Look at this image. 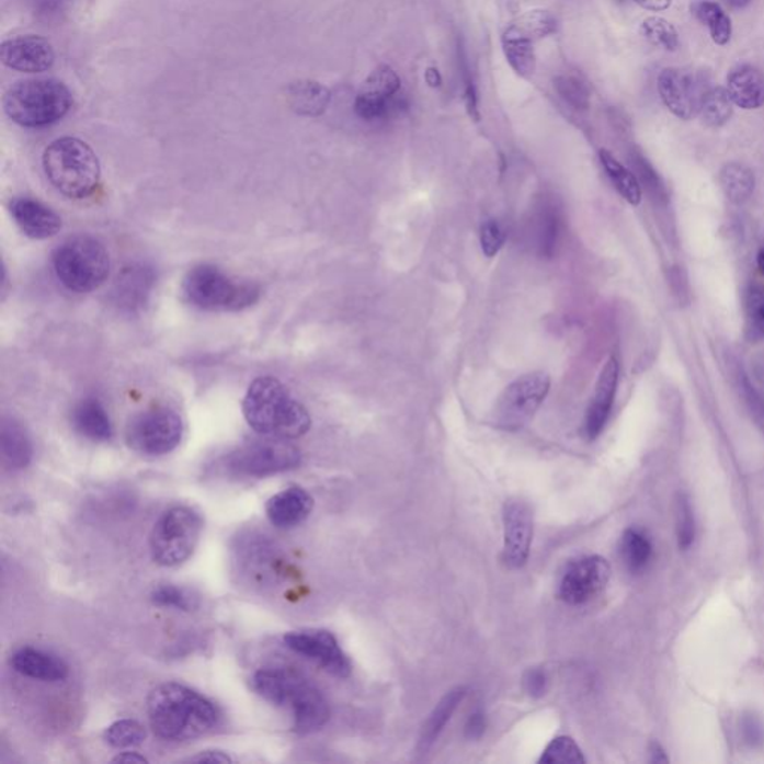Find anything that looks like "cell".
Here are the masks:
<instances>
[{
    "mask_svg": "<svg viewBox=\"0 0 764 764\" xmlns=\"http://www.w3.org/2000/svg\"><path fill=\"white\" fill-rule=\"evenodd\" d=\"M148 720L156 737L189 742L213 732L220 721L216 705L180 683L156 687L147 699Z\"/></svg>",
    "mask_w": 764,
    "mask_h": 764,
    "instance_id": "cell-1",
    "label": "cell"
},
{
    "mask_svg": "<svg viewBox=\"0 0 764 764\" xmlns=\"http://www.w3.org/2000/svg\"><path fill=\"white\" fill-rule=\"evenodd\" d=\"M248 425L264 437L297 440L311 429V415L280 379L260 377L242 402Z\"/></svg>",
    "mask_w": 764,
    "mask_h": 764,
    "instance_id": "cell-2",
    "label": "cell"
},
{
    "mask_svg": "<svg viewBox=\"0 0 764 764\" xmlns=\"http://www.w3.org/2000/svg\"><path fill=\"white\" fill-rule=\"evenodd\" d=\"M251 687L274 706H290L297 733L317 732L329 721L330 708L323 693L295 669H260L251 679Z\"/></svg>",
    "mask_w": 764,
    "mask_h": 764,
    "instance_id": "cell-3",
    "label": "cell"
},
{
    "mask_svg": "<svg viewBox=\"0 0 764 764\" xmlns=\"http://www.w3.org/2000/svg\"><path fill=\"white\" fill-rule=\"evenodd\" d=\"M45 175L69 199H87L101 184V163L84 140L64 136L53 140L43 155Z\"/></svg>",
    "mask_w": 764,
    "mask_h": 764,
    "instance_id": "cell-4",
    "label": "cell"
},
{
    "mask_svg": "<svg viewBox=\"0 0 764 764\" xmlns=\"http://www.w3.org/2000/svg\"><path fill=\"white\" fill-rule=\"evenodd\" d=\"M73 106L72 92L55 78L15 82L3 96V110L12 122L28 129L52 126Z\"/></svg>",
    "mask_w": 764,
    "mask_h": 764,
    "instance_id": "cell-5",
    "label": "cell"
},
{
    "mask_svg": "<svg viewBox=\"0 0 764 764\" xmlns=\"http://www.w3.org/2000/svg\"><path fill=\"white\" fill-rule=\"evenodd\" d=\"M53 267L61 286L76 293L98 290L109 280V250L90 235L66 239L53 255Z\"/></svg>",
    "mask_w": 764,
    "mask_h": 764,
    "instance_id": "cell-6",
    "label": "cell"
},
{
    "mask_svg": "<svg viewBox=\"0 0 764 764\" xmlns=\"http://www.w3.org/2000/svg\"><path fill=\"white\" fill-rule=\"evenodd\" d=\"M183 293L193 307L204 311H241L259 300L260 288L213 264H199L185 275Z\"/></svg>",
    "mask_w": 764,
    "mask_h": 764,
    "instance_id": "cell-7",
    "label": "cell"
},
{
    "mask_svg": "<svg viewBox=\"0 0 764 764\" xmlns=\"http://www.w3.org/2000/svg\"><path fill=\"white\" fill-rule=\"evenodd\" d=\"M204 522L189 506H173L155 523L150 535L152 560L163 568L185 563L199 545Z\"/></svg>",
    "mask_w": 764,
    "mask_h": 764,
    "instance_id": "cell-8",
    "label": "cell"
},
{
    "mask_svg": "<svg viewBox=\"0 0 764 764\" xmlns=\"http://www.w3.org/2000/svg\"><path fill=\"white\" fill-rule=\"evenodd\" d=\"M299 449L287 440L248 442L223 460V469L237 478H264L286 472L300 465Z\"/></svg>",
    "mask_w": 764,
    "mask_h": 764,
    "instance_id": "cell-9",
    "label": "cell"
},
{
    "mask_svg": "<svg viewBox=\"0 0 764 764\" xmlns=\"http://www.w3.org/2000/svg\"><path fill=\"white\" fill-rule=\"evenodd\" d=\"M232 552L239 575L250 584L274 588L286 573V557L280 545L263 533H241L235 539Z\"/></svg>",
    "mask_w": 764,
    "mask_h": 764,
    "instance_id": "cell-10",
    "label": "cell"
},
{
    "mask_svg": "<svg viewBox=\"0 0 764 764\" xmlns=\"http://www.w3.org/2000/svg\"><path fill=\"white\" fill-rule=\"evenodd\" d=\"M184 424L176 411L152 407L136 414L126 429L127 445L144 456H164L183 440Z\"/></svg>",
    "mask_w": 764,
    "mask_h": 764,
    "instance_id": "cell-11",
    "label": "cell"
},
{
    "mask_svg": "<svg viewBox=\"0 0 764 764\" xmlns=\"http://www.w3.org/2000/svg\"><path fill=\"white\" fill-rule=\"evenodd\" d=\"M551 388L544 372H532L511 383L495 402L493 423L502 431H518L538 412Z\"/></svg>",
    "mask_w": 764,
    "mask_h": 764,
    "instance_id": "cell-12",
    "label": "cell"
},
{
    "mask_svg": "<svg viewBox=\"0 0 764 764\" xmlns=\"http://www.w3.org/2000/svg\"><path fill=\"white\" fill-rule=\"evenodd\" d=\"M402 80L391 66L379 65L363 82L354 101V111L362 119L375 122L388 117L402 106L400 101Z\"/></svg>",
    "mask_w": 764,
    "mask_h": 764,
    "instance_id": "cell-13",
    "label": "cell"
},
{
    "mask_svg": "<svg viewBox=\"0 0 764 764\" xmlns=\"http://www.w3.org/2000/svg\"><path fill=\"white\" fill-rule=\"evenodd\" d=\"M611 566L601 556L581 557L566 566L559 585V596L568 605H584L598 596L608 585Z\"/></svg>",
    "mask_w": 764,
    "mask_h": 764,
    "instance_id": "cell-14",
    "label": "cell"
},
{
    "mask_svg": "<svg viewBox=\"0 0 764 764\" xmlns=\"http://www.w3.org/2000/svg\"><path fill=\"white\" fill-rule=\"evenodd\" d=\"M657 87L664 106L685 122L699 115L702 99L708 90L704 78L680 68L663 69Z\"/></svg>",
    "mask_w": 764,
    "mask_h": 764,
    "instance_id": "cell-15",
    "label": "cell"
},
{
    "mask_svg": "<svg viewBox=\"0 0 764 764\" xmlns=\"http://www.w3.org/2000/svg\"><path fill=\"white\" fill-rule=\"evenodd\" d=\"M284 643L288 650L320 664L333 676L338 679L350 676V659L330 631L317 629L290 631L284 636Z\"/></svg>",
    "mask_w": 764,
    "mask_h": 764,
    "instance_id": "cell-16",
    "label": "cell"
},
{
    "mask_svg": "<svg viewBox=\"0 0 764 764\" xmlns=\"http://www.w3.org/2000/svg\"><path fill=\"white\" fill-rule=\"evenodd\" d=\"M503 559L512 569H522L531 555L533 515L523 501H510L503 508Z\"/></svg>",
    "mask_w": 764,
    "mask_h": 764,
    "instance_id": "cell-17",
    "label": "cell"
},
{
    "mask_svg": "<svg viewBox=\"0 0 764 764\" xmlns=\"http://www.w3.org/2000/svg\"><path fill=\"white\" fill-rule=\"evenodd\" d=\"M2 64L16 72L41 73L52 69L56 52L48 39L38 35H23L3 41L0 48Z\"/></svg>",
    "mask_w": 764,
    "mask_h": 764,
    "instance_id": "cell-18",
    "label": "cell"
},
{
    "mask_svg": "<svg viewBox=\"0 0 764 764\" xmlns=\"http://www.w3.org/2000/svg\"><path fill=\"white\" fill-rule=\"evenodd\" d=\"M10 213L16 226L28 238L48 239L56 237L61 230L59 214L32 197H16L11 201Z\"/></svg>",
    "mask_w": 764,
    "mask_h": 764,
    "instance_id": "cell-19",
    "label": "cell"
},
{
    "mask_svg": "<svg viewBox=\"0 0 764 764\" xmlns=\"http://www.w3.org/2000/svg\"><path fill=\"white\" fill-rule=\"evenodd\" d=\"M618 386V362L611 357L598 375L594 398L585 415L584 431L590 441L596 440L605 429L613 411Z\"/></svg>",
    "mask_w": 764,
    "mask_h": 764,
    "instance_id": "cell-20",
    "label": "cell"
},
{
    "mask_svg": "<svg viewBox=\"0 0 764 764\" xmlns=\"http://www.w3.org/2000/svg\"><path fill=\"white\" fill-rule=\"evenodd\" d=\"M10 664L20 675L44 683H60L69 675L68 664L60 657L33 647L19 648L11 655Z\"/></svg>",
    "mask_w": 764,
    "mask_h": 764,
    "instance_id": "cell-21",
    "label": "cell"
},
{
    "mask_svg": "<svg viewBox=\"0 0 764 764\" xmlns=\"http://www.w3.org/2000/svg\"><path fill=\"white\" fill-rule=\"evenodd\" d=\"M312 508L313 499L308 491L290 487L272 495L266 503V515L275 527L293 528L311 515Z\"/></svg>",
    "mask_w": 764,
    "mask_h": 764,
    "instance_id": "cell-22",
    "label": "cell"
},
{
    "mask_svg": "<svg viewBox=\"0 0 764 764\" xmlns=\"http://www.w3.org/2000/svg\"><path fill=\"white\" fill-rule=\"evenodd\" d=\"M727 93L739 109L751 111L764 106V73L751 65H742L727 76Z\"/></svg>",
    "mask_w": 764,
    "mask_h": 764,
    "instance_id": "cell-23",
    "label": "cell"
},
{
    "mask_svg": "<svg viewBox=\"0 0 764 764\" xmlns=\"http://www.w3.org/2000/svg\"><path fill=\"white\" fill-rule=\"evenodd\" d=\"M155 286V272L147 266L126 267L119 274L113 290L115 304L127 311L142 307Z\"/></svg>",
    "mask_w": 764,
    "mask_h": 764,
    "instance_id": "cell-24",
    "label": "cell"
},
{
    "mask_svg": "<svg viewBox=\"0 0 764 764\" xmlns=\"http://www.w3.org/2000/svg\"><path fill=\"white\" fill-rule=\"evenodd\" d=\"M72 425L81 436L93 442H106L114 435L109 412L96 398H85L76 404Z\"/></svg>",
    "mask_w": 764,
    "mask_h": 764,
    "instance_id": "cell-25",
    "label": "cell"
},
{
    "mask_svg": "<svg viewBox=\"0 0 764 764\" xmlns=\"http://www.w3.org/2000/svg\"><path fill=\"white\" fill-rule=\"evenodd\" d=\"M3 464L11 470L26 469L31 465L33 447L26 429L19 421L5 419L0 433Z\"/></svg>",
    "mask_w": 764,
    "mask_h": 764,
    "instance_id": "cell-26",
    "label": "cell"
},
{
    "mask_svg": "<svg viewBox=\"0 0 764 764\" xmlns=\"http://www.w3.org/2000/svg\"><path fill=\"white\" fill-rule=\"evenodd\" d=\"M287 99L292 110L307 117H318L328 110L332 93L328 87L316 81L293 82L287 89Z\"/></svg>",
    "mask_w": 764,
    "mask_h": 764,
    "instance_id": "cell-27",
    "label": "cell"
},
{
    "mask_svg": "<svg viewBox=\"0 0 764 764\" xmlns=\"http://www.w3.org/2000/svg\"><path fill=\"white\" fill-rule=\"evenodd\" d=\"M502 48L508 64L524 80H531L536 72V56L533 41L523 35L514 24L503 32Z\"/></svg>",
    "mask_w": 764,
    "mask_h": 764,
    "instance_id": "cell-28",
    "label": "cell"
},
{
    "mask_svg": "<svg viewBox=\"0 0 764 764\" xmlns=\"http://www.w3.org/2000/svg\"><path fill=\"white\" fill-rule=\"evenodd\" d=\"M465 697V687L454 688L442 697L440 704L436 705V708L429 716L427 721L424 722L423 730H421L419 741L421 753H427L435 745L437 738L444 732L445 726L452 720L453 714L456 712L458 705L464 702Z\"/></svg>",
    "mask_w": 764,
    "mask_h": 764,
    "instance_id": "cell-29",
    "label": "cell"
},
{
    "mask_svg": "<svg viewBox=\"0 0 764 764\" xmlns=\"http://www.w3.org/2000/svg\"><path fill=\"white\" fill-rule=\"evenodd\" d=\"M598 159H601L602 167L605 169L611 183H613L617 192L622 194L623 199L629 202V204L634 206L641 204V184H639L635 173L629 171L625 164L619 163L608 150L598 151Z\"/></svg>",
    "mask_w": 764,
    "mask_h": 764,
    "instance_id": "cell-30",
    "label": "cell"
},
{
    "mask_svg": "<svg viewBox=\"0 0 764 764\" xmlns=\"http://www.w3.org/2000/svg\"><path fill=\"white\" fill-rule=\"evenodd\" d=\"M692 14L708 27L710 38L717 45L729 44L732 38V20L721 5L712 0H696L692 5Z\"/></svg>",
    "mask_w": 764,
    "mask_h": 764,
    "instance_id": "cell-31",
    "label": "cell"
},
{
    "mask_svg": "<svg viewBox=\"0 0 764 764\" xmlns=\"http://www.w3.org/2000/svg\"><path fill=\"white\" fill-rule=\"evenodd\" d=\"M720 184L727 199L737 205L745 204L754 192V172L742 163L726 164L720 172Z\"/></svg>",
    "mask_w": 764,
    "mask_h": 764,
    "instance_id": "cell-32",
    "label": "cell"
},
{
    "mask_svg": "<svg viewBox=\"0 0 764 764\" xmlns=\"http://www.w3.org/2000/svg\"><path fill=\"white\" fill-rule=\"evenodd\" d=\"M732 99L722 87H710L702 99L700 117L709 127L725 126L733 115Z\"/></svg>",
    "mask_w": 764,
    "mask_h": 764,
    "instance_id": "cell-33",
    "label": "cell"
},
{
    "mask_svg": "<svg viewBox=\"0 0 764 764\" xmlns=\"http://www.w3.org/2000/svg\"><path fill=\"white\" fill-rule=\"evenodd\" d=\"M619 548H622L619 551H622L623 560L631 572H641L651 559L652 545L650 539L638 528H629L625 532Z\"/></svg>",
    "mask_w": 764,
    "mask_h": 764,
    "instance_id": "cell-34",
    "label": "cell"
},
{
    "mask_svg": "<svg viewBox=\"0 0 764 764\" xmlns=\"http://www.w3.org/2000/svg\"><path fill=\"white\" fill-rule=\"evenodd\" d=\"M555 89L561 101L575 111H588L592 102V90L584 78L575 73H563L555 80Z\"/></svg>",
    "mask_w": 764,
    "mask_h": 764,
    "instance_id": "cell-35",
    "label": "cell"
},
{
    "mask_svg": "<svg viewBox=\"0 0 764 764\" xmlns=\"http://www.w3.org/2000/svg\"><path fill=\"white\" fill-rule=\"evenodd\" d=\"M146 738L147 732L144 726L138 721L129 720V718L113 722L103 733V741L115 750L138 746L146 741Z\"/></svg>",
    "mask_w": 764,
    "mask_h": 764,
    "instance_id": "cell-36",
    "label": "cell"
},
{
    "mask_svg": "<svg viewBox=\"0 0 764 764\" xmlns=\"http://www.w3.org/2000/svg\"><path fill=\"white\" fill-rule=\"evenodd\" d=\"M151 602L160 608H173L192 613L199 608V597L184 588L173 584L159 585L151 592Z\"/></svg>",
    "mask_w": 764,
    "mask_h": 764,
    "instance_id": "cell-37",
    "label": "cell"
},
{
    "mask_svg": "<svg viewBox=\"0 0 764 764\" xmlns=\"http://www.w3.org/2000/svg\"><path fill=\"white\" fill-rule=\"evenodd\" d=\"M641 33L654 47L676 52L680 48L679 31L662 16H648L641 24Z\"/></svg>",
    "mask_w": 764,
    "mask_h": 764,
    "instance_id": "cell-38",
    "label": "cell"
},
{
    "mask_svg": "<svg viewBox=\"0 0 764 764\" xmlns=\"http://www.w3.org/2000/svg\"><path fill=\"white\" fill-rule=\"evenodd\" d=\"M514 26L535 43V41L555 35L557 32V19L549 11L532 10L520 16L518 22L514 23Z\"/></svg>",
    "mask_w": 764,
    "mask_h": 764,
    "instance_id": "cell-39",
    "label": "cell"
},
{
    "mask_svg": "<svg viewBox=\"0 0 764 764\" xmlns=\"http://www.w3.org/2000/svg\"><path fill=\"white\" fill-rule=\"evenodd\" d=\"M584 762L585 759L584 755H582L580 746L577 745L573 739L568 737L552 739L547 749H545L543 757L539 760V763L545 764H578Z\"/></svg>",
    "mask_w": 764,
    "mask_h": 764,
    "instance_id": "cell-40",
    "label": "cell"
},
{
    "mask_svg": "<svg viewBox=\"0 0 764 764\" xmlns=\"http://www.w3.org/2000/svg\"><path fill=\"white\" fill-rule=\"evenodd\" d=\"M676 533L681 549H688L695 543V515L685 495H680L679 511H676Z\"/></svg>",
    "mask_w": 764,
    "mask_h": 764,
    "instance_id": "cell-41",
    "label": "cell"
},
{
    "mask_svg": "<svg viewBox=\"0 0 764 764\" xmlns=\"http://www.w3.org/2000/svg\"><path fill=\"white\" fill-rule=\"evenodd\" d=\"M479 241H481L482 253H484L487 258L491 259L498 255L506 241V233L501 223L495 220L486 221L481 227Z\"/></svg>",
    "mask_w": 764,
    "mask_h": 764,
    "instance_id": "cell-42",
    "label": "cell"
},
{
    "mask_svg": "<svg viewBox=\"0 0 764 764\" xmlns=\"http://www.w3.org/2000/svg\"><path fill=\"white\" fill-rule=\"evenodd\" d=\"M460 55L466 111H468L469 117L472 118L474 122H479V119H481V113H479L477 85H475L472 72H470L468 64H466L464 49H460Z\"/></svg>",
    "mask_w": 764,
    "mask_h": 764,
    "instance_id": "cell-43",
    "label": "cell"
},
{
    "mask_svg": "<svg viewBox=\"0 0 764 764\" xmlns=\"http://www.w3.org/2000/svg\"><path fill=\"white\" fill-rule=\"evenodd\" d=\"M739 386H741L743 398H745V402L749 404L751 415H753L755 423L764 432V402L762 396L757 394L746 375L739 374Z\"/></svg>",
    "mask_w": 764,
    "mask_h": 764,
    "instance_id": "cell-44",
    "label": "cell"
},
{
    "mask_svg": "<svg viewBox=\"0 0 764 764\" xmlns=\"http://www.w3.org/2000/svg\"><path fill=\"white\" fill-rule=\"evenodd\" d=\"M547 687V673L543 669H531L524 676V688L532 697H543Z\"/></svg>",
    "mask_w": 764,
    "mask_h": 764,
    "instance_id": "cell-45",
    "label": "cell"
},
{
    "mask_svg": "<svg viewBox=\"0 0 764 764\" xmlns=\"http://www.w3.org/2000/svg\"><path fill=\"white\" fill-rule=\"evenodd\" d=\"M487 722L484 712H482L481 709L474 710V712L470 714L468 721H466L465 737L468 738L469 741H478V739L484 734Z\"/></svg>",
    "mask_w": 764,
    "mask_h": 764,
    "instance_id": "cell-46",
    "label": "cell"
},
{
    "mask_svg": "<svg viewBox=\"0 0 764 764\" xmlns=\"http://www.w3.org/2000/svg\"><path fill=\"white\" fill-rule=\"evenodd\" d=\"M742 727L743 737H745L746 742L751 743V745H757V743L763 742L764 730L757 718L753 716L746 717L745 720H743Z\"/></svg>",
    "mask_w": 764,
    "mask_h": 764,
    "instance_id": "cell-47",
    "label": "cell"
},
{
    "mask_svg": "<svg viewBox=\"0 0 764 764\" xmlns=\"http://www.w3.org/2000/svg\"><path fill=\"white\" fill-rule=\"evenodd\" d=\"M185 762H190V763H232L233 759L230 757L229 754L225 753V751L205 750V751H201V753H197L196 755H193V757L185 760Z\"/></svg>",
    "mask_w": 764,
    "mask_h": 764,
    "instance_id": "cell-48",
    "label": "cell"
},
{
    "mask_svg": "<svg viewBox=\"0 0 764 764\" xmlns=\"http://www.w3.org/2000/svg\"><path fill=\"white\" fill-rule=\"evenodd\" d=\"M634 2L643 10L654 12L666 11L672 5V0H634Z\"/></svg>",
    "mask_w": 764,
    "mask_h": 764,
    "instance_id": "cell-49",
    "label": "cell"
},
{
    "mask_svg": "<svg viewBox=\"0 0 764 764\" xmlns=\"http://www.w3.org/2000/svg\"><path fill=\"white\" fill-rule=\"evenodd\" d=\"M424 80L427 82L429 87H432V89H440L442 85V76L440 72V69L435 68V66H429L427 69H425L424 72Z\"/></svg>",
    "mask_w": 764,
    "mask_h": 764,
    "instance_id": "cell-50",
    "label": "cell"
},
{
    "mask_svg": "<svg viewBox=\"0 0 764 764\" xmlns=\"http://www.w3.org/2000/svg\"><path fill=\"white\" fill-rule=\"evenodd\" d=\"M114 763H148V760L138 753H126L118 754L117 757L113 759Z\"/></svg>",
    "mask_w": 764,
    "mask_h": 764,
    "instance_id": "cell-51",
    "label": "cell"
},
{
    "mask_svg": "<svg viewBox=\"0 0 764 764\" xmlns=\"http://www.w3.org/2000/svg\"><path fill=\"white\" fill-rule=\"evenodd\" d=\"M650 754L652 763H666L669 760L666 753H664V750L662 749V745L657 742L651 743Z\"/></svg>",
    "mask_w": 764,
    "mask_h": 764,
    "instance_id": "cell-52",
    "label": "cell"
},
{
    "mask_svg": "<svg viewBox=\"0 0 764 764\" xmlns=\"http://www.w3.org/2000/svg\"><path fill=\"white\" fill-rule=\"evenodd\" d=\"M722 3L730 10H743L750 5L753 0H721Z\"/></svg>",
    "mask_w": 764,
    "mask_h": 764,
    "instance_id": "cell-53",
    "label": "cell"
},
{
    "mask_svg": "<svg viewBox=\"0 0 764 764\" xmlns=\"http://www.w3.org/2000/svg\"><path fill=\"white\" fill-rule=\"evenodd\" d=\"M757 266H759L760 272H762V274L764 275V248H762V250L759 251Z\"/></svg>",
    "mask_w": 764,
    "mask_h": 764,
    "instance_id": "cell-54",
    "label": "cell"
},
{
    "mask_svg": "<svg viewBox=\"0 0 764 764\" xmlns=\"http://www.w3.org/2000/svg\"><path fill=\"white\" fill-rule=\"evenodd\" d=\"M759 318L760 321H762V323L764 324V304L762 305V307L759 308Z\"/></svg>",
    "mask_w": 764,
    "mask_h": 764,
    "instance_id": "cell-55",
    "label": "cell"
},
{
    "mask_svg": "<svg viewBox=\"0 0 764 764\" xmlns=\"http://www.w3.org/2000/svg\"><path fill=\"white\" fill-rule=\"evenodd\" d=\"M618 2H623V0H618Z\"/></svg>",
    "mask_w": 764,
    "mask_h": 764,
    "instance_id": "cell-56",
    "label": "cell"
}]
</instances>
